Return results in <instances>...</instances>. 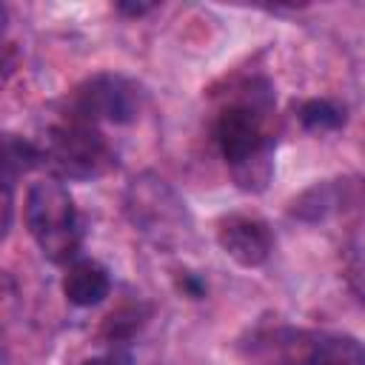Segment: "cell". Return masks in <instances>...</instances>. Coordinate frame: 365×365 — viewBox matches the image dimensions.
I'll return each instance as SVG.
<instances>
[{
  "label": "cell",
  "instance_id": "cell-11",
  "mask_svg": "<svg viewBox=\"0 0 365 365\" xmlns=\"http://www.w3.org/2000/svg\"><path fill=\"white\" fill-rule=\"evenodd\" d=\"M345 271L351 288L365 302V222H359L345 242Z\"/></svg>",
  "mask_w": 365,
  "mask_h": 365
},
{
  "label": "cell",
  "instance_id": "cell-7",
  "mask_svg": "<svg viewBox=\"0 0 365 365\" xmlns=\"http://www.w3.org/2000/svg\"><path fill=\"white\" fill-rule=\"evenodd\" d=\"M217 242L242 268L262 265L271 257V251H274L271 228L262 220L248 217V214L222 217L220 225H217Z\"/></svg>",
  "mask_w": 365,
  "mask_h": 365
},
{
  "label": "cell",
  "instance_id": "cell-6",
  "mask_svg": "<svg viewBox=\"0 0 365 365\" xmlns=\"http://www.w3.org/2000/svg\"><path fill=\"white\" fill-rule=\"evenodd\" d=\"M285 365H365V342L351 334H297L282 356Z\"/></svg>",
  "mask_w": 365,
  "mask_h": 365
},
{
  "label": "cell",
  "instance_id": "cell-5",
  "mask_svg": "<svg viewBox=\"0 0 365 365\" xmlns=\"http://www.w3.org/2000/svg\"><path fill=\"white\" fill-rule=\"evenodd\" d=\"M140 106H143V88L131 77L103 71L74 88L68 100V114L97 125L100 123L125 125L137 117Z\"/></svg>",
  "mask_w": 365,
  "mask_h": 365
},
{
  "label": "cell",
  "instance_id": "cell-8",
  "mask_svg": "<svg viewBox=\"0 0 365 365\" xmlns=\"http://www.w3.org/2000/svg\"><path fill=\"white\" fill-rule=\"evenodd\" d=\"M111 291L108 271L94 259H74L63 277V294L77 308L100 305Z\"/></svg>",
  "mask_w": 365,
  "mask_h": 365
},
{
  "label": "cell",
  "instance_id": "cell-2",
  "mask_svg": "<svg viewBox=\"0 0 365 365\" xmlns=\"http://www.w3.org/2000/svg\"><path fill=\"white\" fill-rule=\"evenodd\" d=\"M23 220L46 259L68 262V265L80 259L77 257L83 245L80 214H77L74 197L60 180H40L29 188Z\"/></svg>",
  "mask_w": 365,
  "mask_h": 365
},
{
  "label": "cell",
  "instance_id": "cell-12",
  "mask_svg": "<svg viewBox=\"0 0 365 365\" xmlns=\"http://www.w3.org/2000/svg\"><path fill=\"white\" fill-rule=\"evenodd\" d=\"M83 365H134V359H131L128 351L114 348V351H108V354H103V356H94V359L83 362Z\"/></svg>",
  "mask_w": 365,
  "mask_h": 365
},
{
  "label": "cell",
  "instance_id": "cell-1",
  "mask_svg": "<svg viewBox=\"0 0 365 365\" xmlns=\"http://www.w3.org/2000/svg\"><path fill=\"white\" fill-rule=\"evenodd\" d=\"M274 91L265 80H248L214 120V143L242 191H262L274 171Z\"/></svg>",
  "mask_w": 365,
  "mask_h": 365
},
{
  "label": "cell",
  "instance_id": "cell-3",
  "mask_svg": "<svg viewBox=\"0 0 365 365\" xmlns=\"http://www.w3.org/2000/svg\"><path fill=\"white\" fill-rule=\"evenodd\" d=\"M43 163L63 180H97L114 165V151L97 123L66 114L46 131Z\"/></svg>",
  "mask_w": 365,
  "mask_h": 365
},
{
  "label": "cell",
  "instance_id": "cell-10",
  "mask_svg": "<svg viewBox=\"0 0 365 365\" xmlns=\"http://www.w3.org/2000/svg\"><path fill=\"white\" fill-rule=\"evenodd\" d=\"M299 123L308 131H334L345 123V111L331 100H305L299 106Z\"/></svg>",
  "mask_w": 365,
  "mask_h": 365
},
{
  "label": "cell",
  "instance_id": "cell-14",
  "mask_svg": "<svg viewBox=\"0 0 365 365\" xmlns=\"http://www.w3.org/2000/svg\"><path fill=\"white\" fill-rule=\"evenodd\" d=\"M148 9H151V6H125V3L120 6V11H128V14H145Z\"/></svg>",
  "mask_w": 365,
  "mask_h": 365
},
{
  "label": "cell",
  "instance_id": "cell-13",
  "mask_svg": "<svg viewBox=\"0 0 365 365\" xmlns=\"http://www.w3.org/2000/svg\"><path fill=\"white\" fill-rule=\"evenodd\" d=\"M180 291H185L188 297H194V299H200V297L205 294V282H202V279H197L194 274H185V277L180 279Z\"/></svg>",
  "mask_w": 365,
  "mask_h": 365
},
{
  "label": "cell",
  "instance_id": "cell-4",
  "mask_svg": "<svg viewBox=\"0 0 365 365\" xmlns=\"http://www.w3.org/2000/svg\"><path fill=\"white\" fill-rule=\"evenodd\" d=\"M125 214L137 231H143L145 237L163 245L182 240L191 225L185 214V202L163 180L151 174L131 180L125 191Z\"/></svg>",
  "mask_w": 365,
  "mask_h": 365
},
{
  "label": "cell",
  "instance_id": "cell-9",
  "mask_svg": "<svg viewBox=\"0 0 365 365\" xmlns=\"http://www.w3.org/2000/svg\"><path fill=\"white\" fill-rule=\"evenodd\" d=\"M336 205H339V188L331 182H317L299 197V202H294V214L302 220H322Z\"/></svg>",
  "mask_w": 365,
  "mask_h": 365
}]
</instances>
